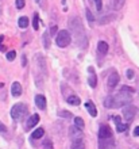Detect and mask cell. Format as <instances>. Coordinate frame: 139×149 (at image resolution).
<instances>
[{
	"label": "cell",
	"mask_w": 139,
	"mask_h": 149,
	"mask_svg": "<svg viewBox=\"0 0 139 149\" xmlns=\"http://www.w3.org/2000/svg\"><path fill=\"white\" fill-rule=\"evenodd\" d=\"M24 3H26V0H16L15 1V6L18 10H22L24 7Z\"/></svg>",
	"instance_id": "83f0119b"
},
{
	"label": "cell",
	"mask_w": 139,
	"mask_h": 149,
	"mask_svg": "<svg viewBox=\"0 0 139 149\" xmlns=\"http://www.w3.org/2000/svg\"><path fill=\"white\" fill-rule=\"evenodd\" d=\"M18 24H19L20 29H26L28 26V18L27 16H20L19 20H18Z\"/></svg>",
	"instance_id": "44dd1931"
},
{
	"label": "cell",
	"mask_w": 139,
	"mask_h": 149,
	"mask_svg": "<svg viewBox=\"0 0 139 149\" xmlns=\"http://www.w3.org/2000/svg\"><path fill=\"white\" fill-rule=\"evenodd\" d=\"M66 102L69 103V104H72V106H78L81 103V100L76 95H70V96H66Z\"/></svg>",
	"instance_id": "d6986e66"
},
{
	"label": "cell",
	"mask_w": 139,
	"mask_h": 149,
	"mask_svg": "<svg viewBox=\"0 0 139 149\" xmlns=\"http://www.w3.org/2000/svg\"><path fill=\"white\" fill-rule=\"evenodd\" d=\"M55 42L59 47H66L72 42V33L68 31V30H61V31L57 34V39Z\"/></svg>",
	"instance_id": "3957f363"
},
{
	"label": "cell",
	"mask_w": 139,
	"mask_h": 149,
	"mask_svg": "<svg viewBox=\"0 0 139 149\" xmlns=\"http://www.w3.org/2000/svg\"><path fill=\"white\" fill-rule=\"evenodd\" d=\"M50 33H45L43 34V46L45 49H49L50 47Z\"/></svg>",
	"instance_id": "603a6c76"
},
{
	"label": "cell",
	"mask_w": 139,
	"mask_h": 149,
	"mask_svg": "<svg viewBox=\"0 0 139 149\" xmlns=\"http://www.w3.org/2000/svg\"><path fill=\"white\" fill-rule=\"evenodd\" d=\"M85 109H86L88 113L91 114V117H96L97 115V110H96V107H95L92 100H88V102L85 103Z\"/></svg>",
	"instance_id": "2e32d148"
},
{
	"label": "cell",
	"mask_w": 139,
	"mask_h": 149,
	"mask_svg": "<svg viewBox=\"0 0 139 149\" xmlns=\"http://www.w3.org/2000/svg\"><path fill=\"white\" fill-rule=\"evenodd\" d=\"M104 138H112V129L108 125H101L99 129V140Z\"/></svg>",
	"instance_id": "8992f818"
},
{
	"label": "cell",
	"mask_w": 139,
	"mask_h": 149,
	"mask_svg": "<svg viewBox=\"0 0 139 149\" xmlns=\"http://www.w3.org/2000/svg\"><path fill=\"white\" fill-rule=\"evenodd\" d=\"M57 115H58V117H62V118H66V119L73 117V114L70 113V111H65V110H59L57 113Z\"/></svg>",
	"instance_id": "d4e9b609"
},
{
	"label": "cell",
	"mask_w": 139,
	"mask_h": 149,
	"mask_svg": "<svg viewBox=\"0 0 139 149\" xmlns=\"http://www.w3.org/2000/svg\"><path fill=\"white\" fill-rule=\"evenodd\" d=\"M119 74H118V72H112L111 74H109V77H108V81H107V84H108L109 88H115L116 86H118V83H119Z\"/></svg>",
	"instance_id": "9c48e42d"
},
{
	"label": "cell",
	"mask_w": 139,
	"mask_h": 149,
	"mask_svg": "<svg viewBox=\"0 0 139 149\" xmlns=\"http://www.w3.org/2000/svg\"><path fill=\"white\" fill-rule=\"evenodd\" d=\"M89 73H91V76L88 77V83H89V86L92 87V88H96L97 86V77H96V74H95V69H93L92 67H89Z\"/></svg>",
	"instance_id": "9a60e30c"
},
{
	"label": "cell",
	"mask_w": 139,
	"mask_h": 149,
	"mask_svg": "<svg viewBox=\"0 0 139 149\" xmlns=\"http://www.w3.org/2000/svg\"><path fill=\"white\" fill-rule=\"evenodd\" d=\"M69 29L72 36L74 37V42L77 46H80L81 49H85L86 45H88V38H86V34H85L84 26H82V22L80 18H72L69 23Z\"/></svg>",
	"instance_id": "6da1fadb"
},
{
	"label": "cell",
	"mask_w": 139,
	"mask_h": 149,
	"mask_svg": "<svg viewBox=\"0 0 139 149\" xmlns=\"http://www.w3.org/2000/svg\"><path fill=\"white\" fill-rule=\"evenodd\" d=\"M43 134H45V130L42 127H38V129H35V132L31 134V138H35V140H38V138L43 137Z\"/></svg>",
	"instance_id": "7402d4cb"
},
{
	"label": "cell",
	"mask_w": 139,
	"mask_h": 149,
	"mask_svg": "<svg viewBox=\"0 0 139 149\" xmlns=\"http://www.w3.org/2000/svg\"><path fill=\"white\" fill-rule=\"evenodd\" d=\"M39 119H41V117H39L38 114H33V115H31V117L27 119V122H26V129H27V130L34 129L35 125H38Z\"/></svg>",
	"instance_id": "52a82bcc"
},
{
	"label": "cell",
	"mask_w": 139,
	"mask_h": 149,
	"mask_svg": "<svg viewBox=\"0 0 139 149\" xmlns=\"http://www.w3.org/2000/svg\"><path fill=\"white\" fill-rule=\"evenodd\" d=\"M138 149H139V148H138Z\"/></svg>",
	"instance_id": "8d00e7d4"
},
{
	"label": "cell",
	"mask_w": 139,
	"mask_h": 149,
	"mask_svg": "<svg viewBox=\"0 0 139 149\" xmlns=\"http://www.w3.org/2000/svg\"><path fill=\"white\" fill-rule=\"evenodd\" d=\"M115 145H113V141L112 138H104V140H100L99 142V149H113Z\"/></svg>",
	"instance_id": "7c38bea8"
},
{
	"label": "cell",
	"mask_w": 139,
	"mask_h": 149,
	"mask_svg": "<svg viewBox=\"0 0 139 149\" xmlns=\"http://www.w3.org/2000/svg\"><path fill=\"white\" fill-rule=\"evenodd\" d=\"M86 18H88V20L89 22H93L95 20V18H93V15H92V12H91V10H86Z\"/></svg>",
	"instance_id": "f546056e"
},
{
	"label": "cell",
	"mask_w": 139,
	"mask_h": 149,
	"mask_svg": "<svg viewBox=\"0 0 139 149\" xmlns=\"http://www.w3.org/2000/svg\"><path fill=\"white\" fill-rule=\"evenodd\" d=\"M97 53H99L100 57L107 56V53H108V43L105 42V41H100V42L97 43Z\"/></svg>",
	"instance_id": "30bf717a"
},
{
	"label": "cell",
	"mask_w": 139,
	"mask_h": 149,
	"mask_svg": "<svg viewBox=\"0 0 139 149\" xmlns=\"http://www.w3.org/2000/svg\"><path fill=\"white\" fill-rule=\"evenodd\" d=\"M124 3H126V0H111V1H109V4L112 6V8L116 10V11L122 10L123 6H124Z\"/></svg>",
	"instance_id": "e0dca14e"
},
{
	"label": "cell",
	"mask_w": 139,
	"mask_h": 149,
	"mask_svg": "<svg viewBox=\"0 0 139 149\" xmlns=\"http://www.w3.org/2000/svg\"><path fill=\"white\" fill-rule=\"evenodd\" d=\"M50 36H57V26L55 24H53L50 29Z\"/></svg>",
	"instance_id": "1f68e13d"
},
{
	"label": "cell",
	"mask_w": 139,
	"mask_h": 149,
	"mask_svg": "<svg viewBox=\"0 0 139 149\" xmlns=\"http://www.w3.org/2000/svg\"><path fill=\"white\" fill-rule=\"evenodd\" d=\"M7 132V127H6V125H3L1 122H0V133H6Z\"/></svg>",
	"instance_id": "d6a6232c"
},
{
	"label": "cell",
	"mask_w": 139,
	"mask_h": 149,
	"mask_svg": "<svg viewBox=\"0 0 139 149\" xmlns=\"http://www.w3.org/2000/svg\"><path fill=\"white\" fill-rule=\"evenodd\" d=\"M74 126H77V127H80V129H84L85 127V123H84V119L80 117H76L74 118Z\"/></svg>",
	"instance_id": "cb8c5ba5"
},
{
	"label": "cell",
	"mask_w": 139,
	"mask_h": 149,
	"mask_svg": "<svg viewBox=\"0 0 139 149\" xmlns=\"http://www.w3.org/2000/svg\"><path fill=\"white\" fill-rule=\"evenodd\" d=\"M22 65H23V67H26V65H27V57H26V56H22Z\"/></svg>",
	"instance_id": "836d02e7"
},
{
	"label": "cell",
	"mask_w": 139,
	"mask_h": 149,
	"mask_svg": "<svg viewBox=\"0 0 139 149\" xmlns=\"http://www.w3.org/2000/svg\"><path fill=\"white\" fill-rule=\"evenodd\" d=\"M126 74H127V79H130V80H132V79H134V71H132V69H127Z\"/></svg>",
	"instance_id": "4dcf8cb0"
},
{
	"label": "cell",
	"mask_w": 139,
	"mask_h": 149,
	"mask_svg": "<svg viewBox=\"0 0 139 149\" xmlns=\"http://www.w3.org/2000/svg\"><path fill=\"white\" fill-rule=\"evenodd\" d=\"M136 113H138V109H136L135 106H132V104H127V106H124L123 110H122L123 118L127 122H131L132 119H134V117L136 115Z\"/></svg>",
	"instance_id": "5b68a950"
},
{
	"label": "cell",
	"mask_w": 139,
	"mask_h": 149,
	"mask_svg": "<svg viewBox=\"0 0 139 149\" xmlns=\"http://www.w3.org/2000/svg\"><path fill=\"white\" fill-rule=\"evenodd\" d=\"M93 3L96 4L97 11H101V8H103V0H93Z\"/></svg>",
	"instance_id": "f1b7e54d"
},
{
	"label": "cell",
	"mask_w": 139,
	"mask_h": 149,
	"mask_svg": "<svg viewBox=\"0 0 139 149\" xmlns=\"http://www.w3.org/2000/svg\"><path fill=\"white\" fill-rule=\"evenodd\" d=\"M35 104L39 110H45L46 109V98L43 95H35Z\"/></svg>",
	"instance_id": "4fadbf2b"
},
{
	"label": "cell",
	"mask_w": 139,
	"mask_h": 149,
	"mask_svg": "<svg viewBox=\"0 0 139 149\" xmlns=\"http://www.w3.org/2000/svg\"><path fill=\"white\" fill-rule=\"evenodd\" d=\"M134 136H136V137L139 136V126H136L135 129H134Z\"/></svg>",
	"instance_id": "e575fe53"
},
{
	"label": "cell",
	"mask_w": 139,
	"mask_h": 149,
	"mask_svg": "<svg viewBox=\"0 0 139 149\" xmlns=\"http://www.w3.org/2000/svg\"><path fill=\"white\" fill-rule=\"evenodd\" d=\"M113 119H115V123H116V126H118V132L123 133V132H126V130H127L128 126L124 125V123H122V119H120V117H113Z\"/></svg>",
	"instance_id": "ac0fdd59"
},
{
	"label": "cell",
	"mask_w": 139,
	"mask_h": 149,
	"mask_svg": "<svg viewBox=\"0 0 139 149\" xmlns=\"http://www.w3.org/2000/svg\"><path fill=\"white\" fill-rule=\"evenodd\" d=\"M35 1H37V3H39V1H41V0H35Z\"/></svg>",
	"instance_id": "d590c367"
},
{
	"label": "cell",
	"mask_w": 139,
	"mask_h": 149,
	"mask_svg": "<svg viewBox=\"0 0 139 149\" xmlns=\"http://www.w3.org/2000/svg\"><path fill=\"white\" fill-rule=\"evenodd\" d=\"M16 58V52L15 50H10L7 53V60L8 61H14Z\"/></svg>",
	"instance_id": "4316f807"
},
{
	"label": "cell",
	"mask_w": 139,
	"mask_h": 149,
	"mask_svg": "<svg viewBox=\"0 0 139 149\" xmlns=\"http://www.w3.org/2000/svg\"><path fill=\"white\" fill-rule=\"evenodd\" d=\"M35 63H37V65H38L39 71L42 72V73H46V60H45V57H43L42 54H37L35 56Z\"/></svg>",
	"instance_id": "ba28073f"
},
{
	"label": "cell",
	"mask_w": 139,
	"mask_h": 149,
	"mask_svg": "<svg viewBox=\"0 0 139 149\" xmlns=\"http://www.w3.org/2000/svg\"><path fill=\"white\" fill-rule=\"evenodd\" d=\"M33 27H34V30H38L39 29V15L37 12H35L34 19H33Z\"/></svg>",
	"instance_id": "484cf974"
},
{
	"label": "cell",
	"mask_w": 139,
	"mask_h": 149,
	"mask_svg": "<svg viewBox=\"0 0 139 149\" xmlns=\"http://www.w3.org/2000/svg\"><path fill=\"white\" fill-rule=\"evenodd\" d=\"M26 113H27V107H26V104H23V103H16L11 109V117L14 118L15 121L20 119Z\"/></svg>",
	"instance_id": "277c9868"
},
{
	"label": "cell",
	"mask_w": 139,
	"mask_h": 149,
	"mask_svg": "<svg viewBox=\"0 0 139 149\" xmlns=\"http://www.w3.org/2000/svg\"><path fill=\"white\" fill-rule=\"evenodd\" d=\"M11 94H12V96H15V98H18V96H20V95H22V86H20V83H18V81L12 83Z\"/></svg>",
	"instance_id": "5bb4252c"
},
{
	"label": "cell",
	"mask_w": 139,
	"mask_h": 149,
	"mask_svg": "<svg viewBox=\"0 0 139 149\" xmlns=\"http://www.w3.org/2000/svg\"><path fill=\"white\" fill-rule=\"evenodd\" d=\"M132 94H134V92L122 88L118 94L112 95V96H108V98L105 99L104 104H105V107H111V109L124 107V106H127L128 103L132 100Z\"/></svg>",
	"instance_id": "7a4b0ae2"
},
{
	"label": "cell",
	"mask_w": 139,
	"mask_h": 149,
	"mask_svg": "<svg viewBox=\"0 0 139 149\" xmlns=\"http://www.w3.org/2000/svg\"><path fill=\"white\" fill-rule=\"evenodd\" d=\"M70 149H85V144H84V141H82V138H80V140H74L73 145H72Z\"/></svg>",
	"instance_id": "ffe728a7"
},
{
	"label": "cell",
	"mask_w": 139,
	"mask_h": 149,
	"mask_svg": "<svg viewBox=\"0 0 139 149\" xmlns=\"http://www.w3.org/2000/svg\"><path fill=\"white\" fill-rule=\"evenodd\" d=\"M69 136L72 140H80V138H82V132L80 127H77V126H74V127H70L69 130Z\"/></svg>",
	"instance_id": "8fae6325"
}]
</instances>
